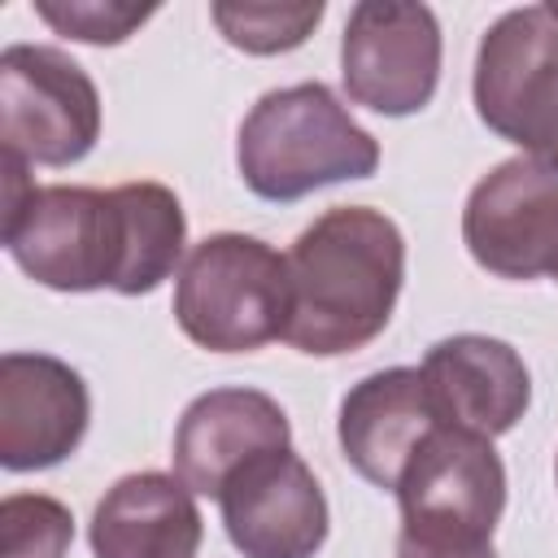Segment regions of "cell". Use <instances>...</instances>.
<instances>
[{
	"label": "cell",
	"instance_id": "ffe728a7",
	"mask_svg": "<svg viewBox=\"0 0 558 558\" xmlns=\"http://www.w3.org/2000/svg\"><path fill=\"white\" fill-rule=\"evenodd\" d=\"M554 480H558V458H554Z\"/></svg>",
	"mask_w": 558,
	"mask_h": 558
},
{
	"label": "cell",
	"instance_id": "30bf717a",
	"mask_svg": "<svg viewBox=\"0 0 558 558\" xmlns=\"http://www.w3.org/2000/svg\"><path fill=\"white\" fill-rule=\"evenodd\" d=\"M218 506L244 558H314L327 541V497L292 449H270L235 471Z\"/></svg>",
	"mask_w": 558,
	"mask_h": 558
},
{
	"label": "cell",
	"instance_id": "7a4b0ae2",
	"mask_svg": "<svg viewBox=\"0 0 558 558\" xmlns=\"http://www.w3.org/2000/svg\"><path fill=\"white\" fill-rule=\"evenodd\" d=\"M405 240L401 227L371 205H336L318 214L288 253V331L283 340L310 357H340L371 344L401 296Z\"/></svg>",
	"mask_w": 558,
	"mask_h": 558
},
{
	"label": "cell",
	"instance_id": "8992f818",
	"mask_svg": "<svg viewBox=\"0 0 558 558\" xmlns=\"http://www.w3.org/2000/svg\"><path fill=\"white\" fill-rule=\"evenodd\" d=\"M100 140L92 74L48 44L0 52V148L26 166H74Z\"/></svg>",
	"mask_w": 558,
	"mask_h": 558
},
{
	"label": "cell",
	"instance_id": "ba28073f",
	"mask_svg": "<svg viewBox=\"0 0 558 558\" xmlns=\"http://www.w3.org/2000/svg\"><path fill=\"white\" fill-rule=\"evenodd\" d=\"M340 74L353 105L410 118L432 105L440 83V26L427 4L362 0L340 35Z\"/></svg>",
	"mask_w": 558,
	"mask_h": 558
},
{
	"label": "cell",
	"instance_id": "e0dca14e",
	"mask_svg": "<svg viewBox=\"0 0 558 558\" xmlns=\"http://www.w3.org/2000/svg\"><path fill=\"white\" fill-rule=\"evenodd\" d=\"M74 519L57 497L9 493L0 501V558H65Z\"/></svg>",
	"mask_w": 558,
	"mask_h": 558
},
{
	"label": "cell",
	"instance_id": "ac0fdd59",
	"mask_svg": "<svg viewBox=\"0 0 558 558\" xmlns=\"http://www.w3.org/2000/svg\"><path fill=\"white\" fill-rule=\"evenodd\" d=\"M35 13L65 39L78 44H122L135 35L157 4H118V0H35Z\"/></svg>",
	"mask_w": 558,
	"mask_h": 558
},
{
	"label": "cell",
	"instance_id": "9a60e30c",
	"mask_svg": "<svg viewBox=\"0 0 558 558\" xmlns=\"http://www.w3.org/2000/svg\"><path fill=\"white\" fill-rule=\"evenodd\" d=\"M87 536L96 558H196L201 510L179 475L135 471L96 501Z\"/></svg>",
	"mask_w": 558,
	"mask_h": 558
},
{
	"label": "cell",
	"instance_id": "2e32d148",
	"mask_svg": "<svg viewBox=\"0 0 558 558\" xmlns=\"http://www.w3.org/2000/svg\"><path fill=\"white\" fill-rule=\"evenodd\" d=\"M214 26L222 39L253 57H275L301 48L323 22V0L314 4H214Z\"/></svg>",
	"mask_w": 558,
	"mask_h": 558
},
{
	"label": "cell",
	"instance_id": "44dd1931",
	"mask_svg": "<svg viewBox=\"0 0 558 558\" xmlns=\"http://www.w3.org/2000/svg\"><path fill=\"white\" fill-rule=\"evenodd\" d=\"M549 9H554V13H558V4H549Z\"/></svg>",
	"mask_w": 558,
	"mask_h": 558
},
{
	"label": "cell",
	"instance_id": "277c9868",
	"mask_svg": "<svg viewBox=\"0 0 558 558\" xmlns=\"http://www.w3.org/2000/svg\"><path fill=\"white\" fill-rule=\"evenodd\" d=\"M288 305V257L257 235H205L174 275V318L209 353H253L283 340Z\"/></svg>",
	"mask_w": 558,
	"mask_h": 558
},
{
	"label": "cell",
	"instance_id": "7c38bea8",
	"mask_svg": "<svg viewBox=\"0 0 558 558\" xmlns=\"http://www.w3.org/2000/svg\"><path fill=\"white\" fill-rule=\"evenodd\" d=\"M270 449H292L283 405L257 388H209L174 427V475L192 493L218 497L235 471Z\"/></svg>",
	"mask_w": 558,
	"mask_h": 558
},
{
	"label": "cell",
	"instance_id": "4fadbf2b",
	"mask_svg": "<svg viewBox=\"0 0 558 558\" xmlns=\"http://www.w3.org/2000/svg\"><path fill=\"white\" fill-rule=\"evenodd\" d=\"M418 371L436 405V418L488 440L510 432L532 401V375L523 357L493 336L466 331L436 340Z\"/></svg>",
	"mask_w": 558,
	"mask_h": 558
},
{
	"label": "cell",
	"instance_id": "3957f363",
	"mask_svg": "<svg viewBox=\"0 0 558 558\" xmlns=\"http://www.w3.org/2000/svg\"><path fill=\"white\" fill-rule=\"evenodd\" d=\"M235 166L253 196L283 205L314 187L375 174L379 144L327 83H292L266 92L244 113Z\"/></svg>",
	"mask_w": 558,
	"mask_h": 558
},
{
	"label": "cell",
	"instance_id": "5b68a950",
	"mask_svg": "<svg viewBox=\"0 0 558 558\" xmlns=\"http://www.w3.org/2000/svg\"><path fill=\"white\" fill-rule=\"evenodd\" d=\"M475 113L558 174V13L527 4L501 13L475 52Z\"/></svg>",
	"mask_w": 558,
	"mask_h": 558
},
{
	"label": "cell",
	"instance_id": "8fae6325",
	"mask_svg": "<svg viewBox=\"0 0 558 558\" xmlns=\"http://www.w3.org/2000/svg\"><path fill=\"white\" fill-rule=\"evenodd\" d=\"M92 418L83 375L52 353L0 357V466L44 471L65 462Z\"/></svg>",
	"mask_w": 558,
	"mask_h": 558
},
{
	"label": "cell",
	"instance_id": "6da1fadb",
	"mask_svg": "<svg viewBox=\"0 0 558 558\" xmlns=\"http://www.w3.org/2000/svg\"><path fill=\"white\" fill-rule=\"evenodd\" d=\"M4 248L52 292L113 288L144 296L183 266L187 218L166 183L35 187L26 161L4 157Z\"/></svg>",
	"mask_w": 558,
	"mask_h": 558
},
{
	"label": "cell",
	"instance_id": "7402d4cb",
	"mask_svg": "<svg viewBox=\"0 0 558 558\" xmlns=\"http://www.w3.org/2000/svg\"><path fill=\"white\" fill-rule=\"evenodd\" d=\"M554 279H558V266H554Z\"/></svg>",
	"mask_w": 558,
	"mask_h": 558
},
{
	"label": "cell",
	"instance_id": "52a82bcc",
	"mask_svg": "<svg viewBox=\"0 0 558 558\" xmlns=\"http://www.w3.org/2000/svg\"><path fill=\"white\" fill-rule=\"evenodd\" d=\"M401 532L440 545H488L506 510V466L488 436L432 427L401 484Z\"/></svg>",
	"mask_w": 558,
	"mask_h": 558
},
{
	"label": "cell",
	"instance_id": "9c48e42d",
	"mask_svg": "<svg viewBox=\"0 0 558 558\" xmlns=\"http://www.w3.org/2000/svg\"><path fill=\"white\" fill-rule=\"evenodd\" d=\"M462 240L497 279H536L558 266V174L532 157L493 166L466 196Z\"/></svg>",
	"mask_w": 558,
	"mask_h": 558
},
{
	"label": "cell",
	"instance_id": "d6986e66",
	"mask_svg": "<svg viewBox=\"0 0 558 558\" xmlns=\"http://www.w3.org/2000/svg\"><path fill=\"white\" fill-rule=\"evenodd\" d=\"M397 558H497V549H493V541L488 545H440V541H418V536L401 532Z\"/></svg>",
	"mask_w": 558,
	"mask_h": 558
},
{
	"label": "cell",
	"instance_id": "5bb4252c",
	"mask_svg": "<svg viewBox=\"0 0 558 558\" xmlns=\"http://www.w3.org/2000/svg\"><path fill=\"white\" fill-rule=\"evenodd\" d=\"M440 427L418 366H388L357 379L340 401V449L344 462L375 488L401 484L414 449Z\"/></svg>",
	"mask_w": 558,
	"mask_h": 558
}]
</instances>
